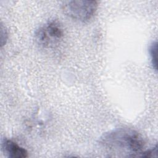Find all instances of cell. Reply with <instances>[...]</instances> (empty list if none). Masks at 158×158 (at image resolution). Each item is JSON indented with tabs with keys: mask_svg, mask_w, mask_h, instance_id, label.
I'll return each mask as SVG.
<instances>
[{
	"mask_svg": "<svg viewBox=\"0 0 158 158\" xmlns=\"http://www.w3.org/2000/svg\"><path fill=\"white\" fill-rule=\"evenodd\" d=\"M2 149L9 157L12 158H24L28 156V152L17 143L9 139H4L1 144Z\"/></svg>",
	"mask_w": 158,
	"mask_h": 158,
	"instance_id": "4",
	"label": "cell"
},
{
	"mask_svg": "<svg viewBox=\"0 0 158 158\" xmlns=\"http://www.w3.org/2000/svg\"><path fill=\"white\" fill-rule=\"evenodd\" d=\"M64 36V30L60 23L51 20L40 27L35 32L36 43L43 48H51L57 44Z\"/></svg>",
	"mask_w": 158,
	"mask_h": 158,
	"instance_id": "3",
	"label": "cell"
},
{
	"mask_svg": "<svg viewBox=\"0 0 158 158\" xmlns=\"http://www.w3.org/2000/svg\"><path fill=\"white\" fill-rule=\"evenodd\" d=\"M64 12L70 19L85 22L91 19L98 8L96 1H69L63 2Z\"/></svg>",
	"mask_w": 158,
	"mask_h": 158,
	"instance_id": "2",
	"label": "cell"
},
{
	"mask_svg": "<svg viewBox=\"0 0 158 158\" xmlns=\"http://www.w3.org/2000/svg\"><path fill=\"white\" fill-rule=\"evenodd\" d=\"M157 42H153L149 48V55L151 57V64L154 70H157Z\"/></svg>",
	"mask_w": 158,
	"mask_h": 158,
	"instance_id": "5",
	"label": "cell"
},
{
	"mask_svg": "<svg viewBox=\"0 0 158 158\" xmlns=\"http://www.w3.org/2000/svg\"><path fill=\"white\" fill-rule=\"evenodd\" d=\"M157 154V145H156L152 149L142 151L138 154V157H156Z\"/></svg>",
	"mask_w": 158,
	"mask_h": 158,
	"instance_id": "6",
	"label": "cell"
},
{
	"mask_svg": "<svg viewBox=\"0 0 158 158\" xmlns=\"http://www.w3.org/2000/svg\"><path fill=\"white\" fill-rule=\"evenodd\" d=\"M100 144L115 152L128 154L127 157H137L143 151L144 141L142 136L131 128H119L104 133L99 139Z\"/></svg>",
	"mask_w": 158,
	"mask_h": 158,
	"instance_id": "1",
	"label": "cell"
}]
</instances>
